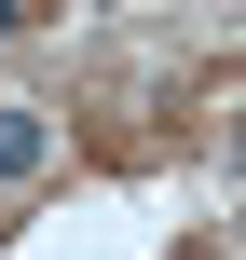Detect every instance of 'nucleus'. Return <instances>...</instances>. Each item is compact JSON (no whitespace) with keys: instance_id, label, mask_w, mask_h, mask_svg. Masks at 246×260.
<instances>
[{"instance_id":"nucleus-1","label":"nucleus","mask_w":246,"mask_h":260,"mask_svg":"<svg viewBox=\"0 0 246 260\" xmlns=\"http://www.w3.org/2000/svg\"><path fill=\"white\" fill-rule=\"evenodd\" d=\"M41 165H55V123H41L27 96H0V192H14V178H41Z\"/></svg>"},{"instance_id":"nucleus-2","label":"nucleus","mask_w":246,"mask_h":260,"mask_svg":"<svg viewBox=\"0 0 246 260\" xmlns=\"http://www.w3.org/2000/svg\"><path fill=\"white\" fill-rule=\"evenodd\" d=\"M14 14H27V0H0V27H14Z\"/></svg>"}]
</instances>
